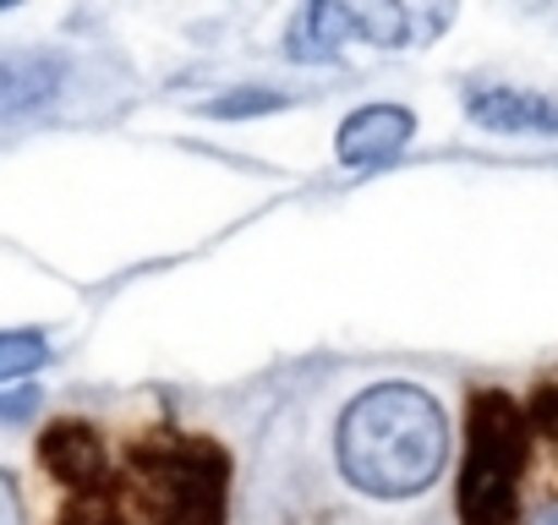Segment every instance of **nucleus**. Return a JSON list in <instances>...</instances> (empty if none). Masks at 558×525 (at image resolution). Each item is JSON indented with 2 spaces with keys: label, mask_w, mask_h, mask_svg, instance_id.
Listing matches in <instances>:
<instances>
[{
  "label": "nucleus",
  "mask_w": 558,
  "mask_h": 525,
  "mask_svg": "<svg viewBox=\"0 0 558 525\" xmlns=\"http://www.w3.org/2000/svg\"><path fill=\"white\" fill-rule=\"evenodd\" d=\"M444 449V411L411 383L367 389L340 422V471L373 498L422 492L438 476Z\"/></svg>",
  "instance_id": "1"
},
{
  "label": "nucleus",
  "mask_w": 558,
  "mask_h": 525,
  "mask_svg": "<svg viewBox=\"0 0 558 525\" xmlns=\"http://www.w3.org/2000/svg\"><path fill=\"white\" fill-rule=\"evenodd\" d=\"M132 487L154 525H225L230 460L208 438H143L132 449Z\"/></svg>",
  "instance_id": "2"
},
{
  "label": "nucleus",
  "mask_w": 558,
  "mask_h": 525,
  "mask_svg": "<svg viewBox=\"0 0 558 525\" xmlns=\"http://www.w3.org/2000/svg\"><path fill=\"white\" fill-rule=\"evenodd\" d=\"M531 422L525 411L482 389L465 405V471H460V520L465 525H514L520 514V465Z\"/></svg>",
  "instance_id": "3"
},
{
  "label": "nucleus",
  "mask_w": 558,
  "mask_h": 525,
  "mask_svg": "<svg viewBox=\"0 0 558 525\" xmlns=\"http://www.w3.org/2000/svg\"><path fill=\"white\" fill-rule=\"evenodd\" d=\"M39 460L77 498H99L110 487V454H105V443H99V432L88 422H56V427H45Z\"/></svg>",
  "instance_id": "4"
},
{
  "label": "nucleus",
  "mask_w": 558,
  "mask_h": 525,
  "mask_svg": "<svg viewBox=\"0 0 558 525\" xmlns=\"http://www.w3.org/2000/svg\"><path fill=\"white\" fill-rule=\"evenodd\" d=\"M405 143H411V110H400V105H367V110H356L340 126L335 154L351 170H373V164L395 159Z\"/></svg>",
  "instance_id": "5"
},
{
  "label": "nucleus",
  "mask_w": 558,
  "mask_h": 525,
  "mask_svg": "<svg viewBox=\"0 0 558 525\" xmlns=\"http://www.w3.org/2000/svg\"><path fill=\"white\" fill-rule=\"evenodd\" d=\"M465 110L487 132H542V137H558V105L547 94H531V88H476V94H465Z\"/></svg>",
  "instance_id": "6"
},
{
  "label": "nucleus",
  "mask_w": 558,
  "mask_h": 525,
  "mask_svg": "<svg viewBox=\"0 0 558 525\" xmlns=\"http://www.w3.org/2000/svg\"><path fill=\"white\" fill-rule=\"evenodd\" d=\"M351 12V28H362V39L373 45H422V39H438V28L449 23V7H345Z\"/></svg>",
  "instance_id": "7"
},
{
  "label": "nucleus",
  "mask_w": 558,
  "mask_h": 525,
  "mask_svg": "<svg viewBox=\"0 0 558 525\" xmlns=\"http://www.w3.org/2000/svg\"><path fill=\"white\" fill-rule=\"evenodd\" d=\"M61 88V61L50 56H12L0 61V121H17V115H34L56 99Z\"/></svg>",
  "instance_id": "8"
},
{
  "label": "nucleus",
  "mask_w": 558,
  "mask_h": 525,
  "mask_svg": "<svg viewBox=\"0 0 558 525\" xmlns=\"http://www.w3.org/2000/svg\"><path fill=\"white\" fill-rule=\"evenodd\" d=\"M345 28H351V12H345V7H307V12L291 23L286 50H291L296 61H329V56H340Z\"/></svg>",
  "instance_id": "9"
},
{
  "label": "nucleus",
  "mask_w": 558,
  "mask_h": 525,
  "mask_svg": "<svg viewBox=\"0 0 558 525\" xmlns=\"http://www.w3.org/2000/svg\"><path fill=\"white\" fill-rule=\"evenodd\" d=\"M525 422H531V438H536L542 487H547V492H558V383H547V389L531 400Z\"/></svg>",
  "instance_id": "10"
},
{
  "label": "nucleus",
  "mask_w": 558,
  "mask_h": 525,
  "mask_svg": "<svg viewBox=\"0 0 558 525\" xmlns=\"http://www.w3.org/2000/svg\"><path fill=\"white\" fill-rule=\"evenodd\" d=\"M45 356H50V345H45L39 329H12V334H0V383H12V378L45 367Z\"/></svg>",
  "instance_id": "11"
},
{
  "label": "nucleus",
  "mask_w": 558,
  "mask_h": 525,
  "mask_svg": "<svg viewBox=\"0 0 558 525\" xmlns=\"http://www.w3.org/2000/svg\"><path fill=\"white\" fill-rule=\"evenodd\" d=\"M56 525H126V520H121V509L99 492V498H77V503H66V514H61Z\"/></svg>",
  "instance_id": "12"
},
{
  "label": "nucleus",
  "mask_w": 558,
  "mask_h": 525,
  "mask_svg": "<svg viewBox=\"0 0 558 525\" xmlns=\"http://www.w3.org/2000/svg\"><path fill=\"white\" fill-rule=\"evenodd\" d=\"M279 105H286V99H279V94H230V99H219L214 105V115L219 121H235V115H263V110H279Z\"/></svg>",
  "instance_id": "13"
},
{
  "label": "nucleus",
  "mask_w": 558,
  "mask_h": 525,
  "mask_svg": "<svg viewBox=\"0 0 558 525\" xmlns=\"http://www.w3.org/2000/svg\"><path fill=\"white\" fill-rule=\"evenodd\" d=\"M34 405H39L34 383H23L17 394H0V422H23V416H34Z\"/></svg>",
  "instance_id": "14"
},
{
  "label": "nucleus",
  "mask_w": 558,
  "mask_h": 525,
  "mask_svg": "<svg viewBox=\"0 0 558 525\" xmlns=\"http://www.w3.org/2000/svg\"><path fill=\"white\" fill-rule=\"evenodd\" d=\"M0 525H23V498H17L7 471H0Z\"/></svg>",
  "instance_id": "15"
},
{
  "label": "nucleus",
  "mask_w": 558,
  "mask_h": 525,
  "mask_svg": "<svg viewBox=\"0 0 558 525\" xmlns=\"http://www.w3.org/2000/svg\"><path fill=\"white\" fill-rule=\"evenodd\" d=\"M531 525H558V509H547V514H536Z\"/></svg>",
  "instance_id": "16"
}]
</instances>
